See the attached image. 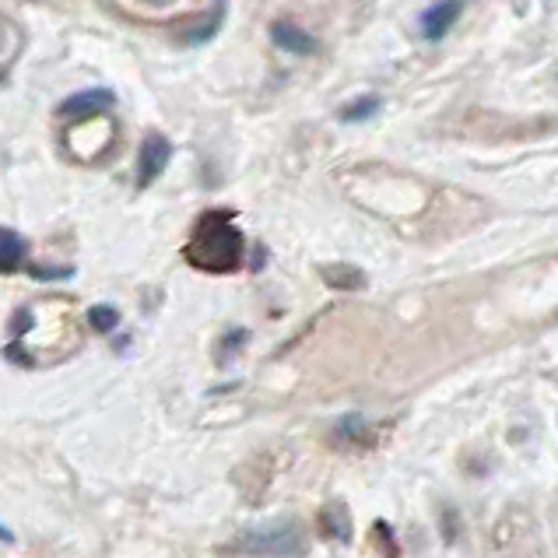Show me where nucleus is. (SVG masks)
<instances>
[{"label": "nucleus", "mask_w": 558, "mask_h": 558, "mask_svg": "<svg viewBox=\"0 0 558 558\" xmlns=\"http://www.w3.org/2000/svg\"><path fill=\"white\" fill-rule=\"evenodd\" d=\"M243 232L236 229L232 211H204L197 218L183 257L204 274H229L243 264Z\"/></svg>", "instance_id": "obj_1"}, {"label": "nucleus", "mask_w": 558, "mask_h": 558, "mask_svg": "<svg viewBox=\"0 0 558 558\" xmlns=\"http://www.w3.org/2000/svg\"><path fill=\"white\" fill-rule=\"evenodd\" d=\"M236 544L246 555H260V558H299L302 551H306L302 527L292 520H274V523L250 527L239 534Z\"/></svg>", "instance_id": "obj_2"}, {"label": "nucleus", "mask_w": 558, "mask_h": 558, "mask_svg": "<svg viewBox=\"0 0 558 558\" xmlns=\"http://www.w3.org/2000/svg\"><path fill=\"white\" fill-rule=\"evenodd\" d=\"M172 158V144L162 134H148L141 144V155H137V186H148L151 179H158L165 172Z\"/></svg>", "instance_id": "obj_3"}, {"label": "nucleus", "mask_w": 558, "mask_h": 558, "mask_svg": "<svg viewBox=\"0 0 558 558\" xmlns=\"http://www.w3.org/2000/svg\"><path fill=\"white\" fill-rule=\"evenodd\" d=\"M457 15H460V0H439V4H432L422 15V36L432 39V43L443 39L450 32V25L457 22Z\"/></svg>", "instance_id": "obj_4"}, {"label": "nucleus", "mask_w": 558, "mask_h": 558, "mask_svg": "<svg viewBox=\"0 0 558 558\" xmlns=\"http://www.w3.org/2000/svg\"><path fill=\"white\" fill-rule=\"evenodd\" d=\"M271 39H274V46H281V50H288V53H302V57H306V53H316V39L309 36V32H302L295 22H288V18L271 25Z\"/></svg>", "instance_id": "obj_5"}, {"label": "nucleus", "mask_w": 558, "mask_h": 558, "mask_svg": "<svg viewBox=\"0 0 558 558\" xmlns=\"http://www.w3.org/2000/svg\"><path fill=\"white\" fill-rule=\"evenodd\" d=\"M25 257H29V243H25L18 232L0 229V274H15L25 267Z\"/></svg>", "instance_id": "obj_6"}, {"label": "nucleus", "mask_w": 558, "mask_h": 558, "mask_svg": "<svg viewBox=\"0 0 558 558\" xmlns=\"http://www.w3.org/2000/svg\"><path fill=\"white\" fill-rule=\"evenodd\" d=\"M113 106V92H102V88H92V92L71 95V99L60 106L64 116H88V113H102V109Z\"/></svg>", "instance_id": "obj_7"}, {"label": "nucleus", "mask_w": 558, "mask_h": 558, "mask_svg": "<svg viewBox=\"0 0 558 558\" xmlns=\"http://www.w3.org/2000/svg\"><path fill=\"white\" fill-rule=\"evenodd\" d=\"M323 281H327L330 288H348V292H355V288L365 285V274L348 264H330V267H323Z\"/></svg>", "instance_id": "obj_8"}, {"label": "nucleus", "mask_w": 558, "mask_h": 558, "mask_svg": "<svg viewBox=\"0 0 558 558\" xmlns=\"http://www.w3.org/2000/svg\"><path fill=\"white\" fill-rule=\"evenodd\" d=\"M323 527H327L334 537H341V541H351L348 513H344V506H341V502H330V506L323 509Z\"/></svg>", "instance_id": "obj_9"}, {"label": "nucleus", "mask_w": 558, "mask_h": 558, "mask_svg": "<svg viewBox=\"0 0 558 558\" xmlns=\"http://www.w3.org/2000/svg\"><path fill=\"white\" fill-rule=\"evenodd\" d=\"M380 109V95H365V99H355L351 106L341 109V120L344 123H358V120H369L372 113Z\"/></svg>", "instance_id": "obj_10"}, {"label": "nucleus", "mask_w": 558, "mask_h": 558, "mask_svg": "<svg viewBox=\"0 0 558 558\" xmlns=\"http://www.w3.org/2000/svg\"><path fill=\"white\" fill-rule=\"evenodd\" d=\"M88 323H92L95 330H102V334H109V330H116V323H120V313H116L113 306H92L88 309Z\"/></svg>", "instance_id": "obj_11"}, {"label": "nucleus", "mask_w": 558, "mask_h": 558, "mask_svg": "<svg viewBox=\"0 0 558 558\" xmlns=\"http://www.w3.org/2000/svg\"><path fill=\"white\" fill-rule=\"evenodd\" d=\"M0 541H4V544H11V541H15V537H11V530H8V527H0Z\"/></svg>", "instance_id": "obj_12"}]
</instances>
